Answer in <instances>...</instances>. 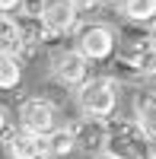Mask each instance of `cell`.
I'll return each mask as SVG.
<instances>
[{
	"instance_id": "6da1fadb",
	"label": "cell",
	"mask_w": 156,
	"mask_h": 159,
	"mask_svg": "<svg viewBox=\"0 0 156 159\" xmlns=\"http://www.w3.org/2000/svg\"><path fill=\"white\" fill-rule=\"evenodd\" d=\"M118 89L121 80L118 76H89L83 89H76V108L83 111V118H99V121H108L118 108Z\"/></svg>"
},
{
	"instance_id": "7a4b0ae2",
	"label": "cell",
	"mask_w": 156,
	"mask_h": 159,
	"mask_svg": "<svg viewBox=\"0 0 156 159\" xmlns=\"http://www.w3.org/2000/svg\"><path fill=\"white\" fill-rule=\"evenodd\" d=\"M105 124H108V147H105V153H112L115 159H147L150 156V140L153 137L134 118L112 115Z\"/></svg>"
},
{
	"instance_id": "3957f363",
	"label": "cell",
	"mask_w": 156,
	"mask_h": 159,
	"mask_svg": "<svg viewBox=\"0 0 156 159\" xmlns=\"http://www.w3.org/2000/svg\"><path fill=\"white\" fill-rule=\"evenodd\" d=\"M76 51L93 61V64H112L115 54H118V35H115L112 25L105 22H93V25H83L76 32Z\"/></svg>"
},
{
	"instance_id": "277c9868",
	"label": "cell",
	"mask_w": 156,
	"mask_h": 159,
	"mask_svg": "<svg viewBox=\"0 0 156 159\" xmlns=\"http://www.w3.org/2000/svg\"><path fill=\"white\" fill-rule=\"evenodd\" d=\"M19 130L35 137H51L57 130V108L42 96H32L19 105Z\"/></svg>"
},
{
	"instance_id": "5b68a950",
	"label": "cell",
	"mask_w": 156,
	"mask_h": 159,
	"mask_svg": "<svg viewBox=\"0 0 156 159\" xmlns=\"http://www.w3.org/2000/svg\"><path fill=\"white\" fill-rule=\"evenodd\" d=\"M51 73L61 86L67 89H83L86 80H89V61L80 54L76 48H61L54 57H51Z\"/></svg>"
},
{
	"instance_id": "8992f818",
	"label": "cell",
	"mask_w": 156,
	"mask_h": 159,
	"mask_svg": "<svg viewBox=\"0 0 156 159\" xmlns=\"http://www.w3.org/2000/svg\"><path fill=\"white\" fill-rule=\"evenodd\" d=\"M73 130V140H76V150L86 153V156H102L108 147V124L99 121V118H76V121L67 124Z\"/></svg>"
},
{
	"instance_id": "52a82bcc",
	"label": "cell",
	"mask_w": 156,
	"mask_h": 159,
	"mask_svg": "<svg viewBox=\"0 0 156 159\" xmlns=\"http://www.w3.org/2000/svg\"><path fill=\"white\" fill-rule=\"evenodd\" d=\"M76 16H80V10H76L73 0H48L42 22L48 25V32L54 38H61V35H67V32L76 29Z\"/></svg>"
},
{
	"instance_id": "ba28073f",
	"label": "cell",
	"mask_w": 156,
	"mask_h": 159,
	"mask_svg": "<svg viewBox=\"0 0 156 159\" xmlns=\"http://www.w3.org/2000/svg\"><path fill=\"white\" fill-rule=\"evenodd\" d=\"M3 150L10 159H48V147H45V137H35V134H25V130H16L3 140Z\"/></svg>"
},
{
	"instance_id": "9c48e42d",
	"label": "cell",
	"mask_w": 156,
	"mask_h": 159,
	"mask_svg": "<svg viewBox=\"0 0 156 159\" xmlns=\"http://www.w3.org/2000/svg\"><path fill=\"white\" fill-rule=\"evenodd\" d=\"M134 121L156 140V89H137V96H134Z\"/></svg>"
},
{
	"instance_id": "30bf717a",
	"label": "cell",
	"mask_w": 156,
	"mask_h": 159,
	"mask_svg": "<svg viewBox=\"0 0 156 159\" xmlns=\"http://www.w3.org/2000/svg\"><path fill=\"white\" fill-rule=\"evenodd\" d=\"M22 45H25V38H22V29H19L16 16H3L0 19V48H3V54L16 57L22 51Z\"/></svg>"
},
{
	"instance_id": "8fae6325",
	"label": "cell",
	"mask_w": 156,
	"mask_h": 159,
	"mask_svg": "<svg viewBox=\"0 0 156 159\" xmlns=\"http://www.w3.org/2000/svg\"><path fill=\"white\" fill-rule=\"evenodd\" d=\"M45 147H48V159H67V156L76 150L73 130H70V127H57L51 137H45Z\"/></svg>"
},
{
	"instance_id": "7c38bea8",
	"label": "cell",
	"mask_w": 156,
	"mask_h": 159,
	"mask_svg": "<svg viewBox=\"0 0 156 159\" xmlns=\"http://www.w3.org/2000/svg\"><path fill=\"white\" fill-rule=\"evenodd\" d=\"M121 13L127 16V22H134V25H150L156 19V0H124Z\"/></svg>"
},
{
	"instance_id": "4fadbf2b",
	"label": "cell",
	"mask_w": 156,
	"mask_h": 159,
	"mask_svg": "<svg viewBox=\"0 0 156 159\" xmlns=\"http://www.w3.org/2000/svg\"><path fill=\"white\" fill-rule=\"evenodd\" d=\"M19 80H22V64H19L16 57L3 54V57H0V89H3V92L16 89Z\"/></svg>"
},
{
	"instance_id": "5bb4252c",
	"label": "cell",
	"mask_w": 156,
	"mask_h": 159,
	"mask_svg": "<svg viewBox=\"0 0 156 159\" xmlns=\"http://www.w3.org/2000/svg\"><path fill=\"white\" fill-rule=\"evenodd\" d=\"M73 3H76V10H96V7H105V0H73Z\"/></svg>"
},
{
	"instance_id": "9a60e30c",
	"label": "cell",
	"mask_w": 156,
	"mask_h": 159,
	"mask_svg": "<svg viewBox=\"0 0 156 159\" xmlns=\"http://www.w3.org/2000/svg\"><path fill=\"white\" fill-rule=\"evenodd\" d=\"M22 0H0V10H3V16H13V13L19 10Z\"/></svg>"
},
{
	"instance_id": "2e32d148",
	"label": "cell",
	"mask_w": 156,
	"mask_h": 159,
	"mask_svg": "<svg viewBox=\"0 0 156 159\" xmlns=\"http://www.w3.org/2000/svg\"><path fill=\"white\" fill-rule=\"evenodd\" d=\"M96 159H115V156H112V153H102V156H96Z\"/></svg>"
},
{
	"instance_id": "e0dca14e",
	"label": "cell",
	"mask_w": 156,
	"mask_h": 159,
	"mask_svg": "<svg viewBox=\"0 0 156 159\" xmlns=\"http://www.w3.org/2000/svg\"><path fill=\"white\" fill-rule=\"evenodd\" d=\"M105 3H124V0H105Z\"/></svg>"
},
{
	"instance_id": "ac0fdd59",
	"label": "cell",
	"mask_w": 156,
	"mask_h": 159,
	"mask_svg": "<svg viewBox=\"0 0 156 159\" xmlns=\"http://www.w3.org/2000/svg\"><path fill=\"white\" fill-rule=\"evenodd\" d=\"M147 159H156V153H150V156H147Z\"/></svg>"
},
{
	"instance_id": "d6986e66",
	"label": "cell",
	"mask_w": 156,
	"mask_h": 159,
	"mask_svg": "<svg viewBox=\"0 0 156 159\" xmlns=\"http://www.w3.org/2000/svg\"><path fill=\"white\" fill-rule=\"evenodd\" d=\"M153 42H156V29H153Z\"/></svg>"
}]
</instances>
